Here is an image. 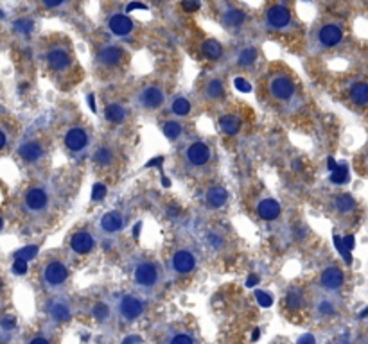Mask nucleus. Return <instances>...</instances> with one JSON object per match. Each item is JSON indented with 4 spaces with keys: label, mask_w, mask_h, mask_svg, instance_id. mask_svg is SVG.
I'll use <instances>...</instances> for the list:
<instances>
[{
    "label": "nucleus",
    "mask_w": 368,
    "mask_h": 344,
    "mask_svg": "<svg viewBox=\"0 0 368 344\" xmlns=\"http://www.w3.org/2000/svg\"><path fill=\"white\" fill-rule=\"evenodd\" d=\"M270 92L273 97L280 100H287L291 99L293 93H295V84L289 77L286 76H279L270 83Z\"/></svg>",
    "instance_id": "nucleus-1"
},
{
    "label": "nucleus",
    "mask_w": 368,
    "mask_h": 344,
    "mask_svg": "<svg viewBox=\"0 0 368 344\" xmlns=\"http://www.w3.org/2000/svg\"><path fill=\"white\" fill-rule=\"evenodd\" d=\"M266 20L273 29H284L291 24V11L286 6H273L268 9Z\"/></svg>",
    "instance_id": "nucleus-2"
},
{
    "label": "nucleus",
    "mask_w": 368,
    "mask_h": 344,
    "mask_svg": "<svg viewBox=\"0 0 368 344\" xmlns=\"http://www.w3.org/2000/svg\"><path fill=\"white\" fill-rule=\"evenodd\" d=\"M185 158L190 165L199 167V165H205L206 161L211 160V149H208L206 144H203V142H194V144H190L189 149H187Z\"/></svg>",
    "instance_id": "nucleus-3"
},
{
    "label": "nucleus",
    "mask_w": 368,
    "mask_h": 344,
    "mask_svg": "<svg viewBox=\"0 0 368 344\" xmlns=\"http://www.w3.org/2000/svg\"><path fill=\"white\" fill-rule=\"evenodd\" d=\"M135 280H137L140 285H144V287H151V285H154L158 280L156 265L151 264V262L140 264L137 269H135Z\"/></svg>",
    "instance_id": "nucleus-4"
},
{
    "label": "nucleus",
    "mask_w": 368,
    "mask_h": 344,
    "mask_svg": "<svg viewBox=\"0 0 368 344\" xmlns=\"http://www.w3.org/2000/svg\"><path fill=\"white\" fill-rule=\"evenodd\" d=\"M318 38H320V41H322L324 47H336V45L341 41V38H343V31H341L340 25L329 24V25H324V27L320 29Z\"/></svg>",
    "instance_id": "nucleus-5"
},
{
    "label": "nucleus",
    "mask_w": 368,
    "mask_h": 344,
    "mask_svg": "<svg viewBox=\"0 0 368 344\" xmlns=\"http://www.w3.org/2000/svg\"><path fill=\"white\" fill-rule=\"evenodd\" d=\"M140 104L147 109H156L164 104V93L158 86H147L140 93Z\"/></svg>",
    "instance_id": "nucleus-6"
},
{
    "label": "nucleus",
    "mask_w": 368,
    "mask_h": 344,
    "mask_svg": "<svg viewBox=\"0 0 368 344\" xmlns=\"http://www.w3.org/2000/svg\"><path fill=\"white\" fill-rule=\"evenodd\" d=\"M110 31L117 34V36H128L133 31V22L131 18H128L126 15H114L108 22Z\"/></svg>",
    "instance_id": "nucleus-7"
},
{
    "label": "nucleus",
    "mask_w": 368,
    "mask_h": 344,
    "mask_svg": "<svg viewBox=\"0 0 368 344\" xmlns=\"http://www.w3.org/2000/svg\"><path fill=\"white\" fill-rule=\"evenodd\" d=\"M69 276V271L61 262H50L47 267H45V280L49 281L50 285H60L67 280Z\"/></svg>",
    "instance_id": "nucleus-8"
},
{
    "label": "nucleus",
    "mask_w": 368,
    "mask_h": 344,
    "mask_svg": "<svg viewBox=\"0 0 368 344\" xmlns=\"http://www.w3.org/2000/svg\"><path fill=\"white\" fill-rule=\"evenodd\" d=\"M65 144L70 151H81L88 144V135L83 128H72L65 136Z\"/></svg>",
    "instance_id": "nucleus-9"
},
{
    "label": "nucleus",
    "mask_w": 368,
    "mask_h": 344,
    "mask_svg": "<svg viewBox=\"0 0 368 344\" xmlns=\"http://www.w3.org/2000/svg\"><path fill=\"white\" fill-rule=\"evenodd\" d=\"M196 265V258L190 251H178L173 256V267L176 269V272L180 274H187L194 269Z\"/></svg>",
    "instance_id": "nucleus-10"
},
{
    "label": "nucleus",
    "mask_w": 368,
    "mask_h": 344,
    "mask_svg": "<svg viewBox=\"0 0 368 344\" xmlns=\"http://www.w3.org/2000/svg\"><path fill=\"white\" fill-rule=\"evenodd\" d=\"M345 281V276L341 269L338 267H327L324 272H322V285L329 291H336V289H340Z\"/></svg>",
    "instance_id": "nucleus-11"
},
{
    "label": "nucleus",
    "mask_w": 368,
    "mask_h": 344,
    "mask_svg": "<svg viewBox=\"0 0 368 344\" xmlns=\"http://www.w3.org/2000/svg\"><path fill=\"white\" fill-rule=\"evenodd\" d=\"M142 310H144V305H142V301L138 300V298H133V296H124V298H122L121 312H122V316H124L126 319H135V317L140 316Z\"/></svg>",
    "instance_id": "nucleus-12"
},
{
    "label": "nucleus",
    "mask_w": 368,
    "mask_h": 344,
    "mask_svg": "<svg viewBox=\"0 0 368 344\" xmlns=\"http://www.w3.org/2000/svg\"><path fill=\"white\" fill-rule=\"evenodd\" d=\"M70 246L76 253L79 255H85V253H90L93 248V239L90 233L86 232H77L76 235L70 239Z\"/></svg>",
    "instance_id": "nucleus-13"
},
{
    "label": "nucleus",
    "mask_w": 368,
    "mask_h": 344,
    "mask_svg": "<svg viewBox=\"0 0 368 344\" xmlns=\"http://www.w3.org/2000/svg\"><path fill=\"white\" fill-rule=\"evenodd\" d=\"M257 213L264 220H275L280 215V204L275 199H262L257 206Z\"/></svg>",
    "instance_id": "nucleus-14"
},
{
    "label": "nucleus",
    "mask_w": 368,
    "mask_h": 344,
    "mask_svg": "<svg viewBox=\"0 0 368 344\" xmlns=\"http://www.w3.org/2000/svg\"><path fill=\"white\" fill-rule=\"evenodd\" d=\"M122 58H124V52L119 47H104L97 54L99 63L106 65V67H115V65L121 63Z\"/></svg>",
    "instance_id": "nucleus-15"
},
{
    "label": "nucleus",
    "mask_w": 368,
    "mask_h": 344,
    "mask_svg": "<svg viewBox=\"0 0 368 344\" xmlns=\"http://www.w3.org/2000/svg\"><path fill=\"white\" fill-rule=\"evenodd\" d=\"M47 61H49V67L52 68V70H65L70 63V58L63 48H52V50L47 54Z\"/></svg>",
    "instance_id": "nucleus-16"
},
{
    "label": "nucleus",
    "mask_w": 368,
    "mask_h": 344,
    "mask_svg": "<svg viewBox=\"0 0 368 344\" xmlns=\"http://www.w3.org/2000/svg\"><path fill=\"white\" fill-rule=\"evenodd\" d=\"M47 201H49V197H47L45 190H41V188H33V190H29L27 196H25V203H27V206L31 210L45 208V206H47Z\"/></svg>",
    "instance_id": "nucleus-17"
},
{
    "label": "nucleus",
    "mask_w": 368,
    "mask_h": 344,
    "mask_svg": "<svg viewBox=\"0 0 368 344\" xmlns=\"http://www.w3.org/2000/svg\"><path fill=\"white\" fill-rule=\"evenodd\" d=\"M122 217H121V213L119 212H108L104 217H102V220H101V226H102V230H104L106 233H117V232H121L122 230Z\"/></svg>",
    "instance_id": "nucleus-18"
},
{
    "label": "nucleus",
    "mask_w": 368,
    "mask_h": 344,
    "mask_svg": "<svg viewBox=\"0 0 368 344\" xmlns=\"http://www.w3.org/2000/svg\"><path fill=\"white\" fill-rule=\"evenodd\" d=\"M228 201V192L223 187H214L206 192V203L211 208H221Z\"/></svg>",
    "instance_id": "nucleus-19"
},
{
    "label": "nucleus",
    "mask_w": 368,
    "mask_h": 344,
    "mask_svg": "<svg viewBox=\"0 0 368 344\" xmlns=\"http://www.w3.org/2000/svg\"><path fill=\"white\" fill-rule=\"evenodd\" d=\"M20 156L24 158L25 161H36L41 158V154H43V149H41V145L38 144V142H27V144H24L20 147Z\"/></svg>",
    "instance_id": "nucleus-20"
},
{
    "label": "nucleus",
    "mask_w": 368,
    "mask_h": 344,
    "mask_svg": "<svg viewBox=\"0 0 368 344\" xmlns=\"http://www.w3.org/2000/svg\"><path fill=\"white\" fill-rule=\"evenodd\" d=\"M244 20H246V15L241 9H228L223 15V24L227 27H239V25L244 24Z\"/></svg>",
    "instance_id": "nucleus-21"
},
{
    "label": "nucleus",
    "mask_w": 368,
    "mask_h": 344,
    "mask_svg": "<svg viewBox=\"0 0 368 344\" xmlns=\"http://www.w3.org/2000/svg\"><path fill=\"white\" fill-rule=\"evenodd\" d=\"M350 99L359 106L368 104V83H356L350 88Z\"/></svg>",
    "instance_id": "nucleus-22"
},
{
    "label": "nucleus",
    "mask_w": 368,
    "mask_h": 344,
    "mask_svg": "<svg viewBox=\"0 0 368 344\" xmlns=\"http://www.w3.org/2000/svg\"><path fill=\"white\" fill-rule=\"evenodd\" d=\"M219 126L227 135H237L239 129H241V120L234 115H225L219 120Z\"/></svg>",
    "instance_id": "nucleus-23"
},
{
    "label": "nucleus",
    "mask_w": 368,
    "mask_h": 344,
    "mask_svg": "<svg viewBox=\"0 0 368 344\" xmlns=\"http://www.w3.org/2000/svg\"><path fill=\"white\" fill-rule=\"evenodd\" d=\"M104 115H106V120H110V122H114V124H121V122H124V119H126L128 113H126V109L122 108L121 104H108Z\"/></svg>",
    "instance_id": "nucleus-24"
},
{
    "label": "nucleus",
    "mask_w": 368,
    "mask_h": 344,
    "mask_svg": "<svg viewBox=\"0 0 368 344\" xmlns=\"http://www.w3.org/2000/svg\"><path fill=\"white\" fill-rule=\"evenodd\" d=\"M203 54H205L208 60H219V58L223 56V47L219 41L216 40H206L205 43H203L201 47Z\"/></svg>",
    "instance_id": "nucleus-25"
},
{
    "label": "nucleus",
    "mask_w": 368,
    "mask_h": 344,
    "mask_svg": "<svg viewBox=\"0 0 368 344\" xmlns=\"http://www.w3.org/2000/svg\"><path fill=\"white\" fill-rule=\"evenodd\" d=\"M257 48H253V47H246V48H243L241 52H239V56H237V63L241 65V67H250V65H253L255 63V60H257Z\"/></svg>",
    "instance_id": "nucleus-26"
},
{
    "label": "nucleus",
    "mask_w": 368,
    "mask_h": 344,
    "mask_svg": "<svg viewBox=\"0 0 368 344\" xmlns=\"http://www.w3.org/2000/svg\"><path fill=\"white\" fill-rule=\"evenodd\" d=\"M331 181L334 185L347 183V181H348V167H347V163L338 165V168H336L334 172H331Z\"/></svg>",
    "instance_id": "nucleus-27"
},
{
    "label": "nucleus",
    "mask_w": 368,
    "mask_h": 344,
    "mask_svg": "<svg viewBox=\"0 0 368 344\" xmlns=\"http://www.w3.org/2000/svg\"><path fill=\"white\" fill-rule=\"evenodd\" d=\"M93 160H95V163H99V165H110L114 161V152L110 151L108 147H101L95 151Z\"/></svg>",
    "instance_id": "nucleus-28"
},
{
    "label": "nucleus",
    "mask_w": 368,
    "mask_h": 344,
    "mask_svg": "<svg viewBox=\"0 0 368 344\" xmlns=\"http://www.w3.org/2000/svg\"><path fill=\"white\" fill-rule=\"evenodd\" d=\"M173 111H174V115H180V117L189 115V111H190V102L185 99V97H178V99H174V102H173Z\"/></svg>",
    "instance_id": "nucleus-29"
},
{
    "label": "nucleus",
    "mask_w": 368,
    "mask_h": 344,
    "mask_svg": "<svg viewBox=\"0 0 368 344\" xmlns=\"http://www.w3.org/2000/svg\"><path fill=\"white\" fill-rule=\"evenodd\" d=\"M354 199H352L348 194H343V196H338L336 197V208L340 210V212H350L354 208Z\"/></svg>",
    "instance_id": "nucleus-30"
},
{
    "label": "nucleus",
    "mask_w": 368,
    "mask_h": 344,
    "mask_svg": "<svg viewBox=\"0 0 368 344\" xmlns=\"http://www.w3.org/2000/svg\"><path fill=\"white\" fill-rule=\"evenodd\" d=\"M50 314L56 321H67L70 317V310L67 308V305L63 303H56L52 308H50Z\"/></svg>",
    "instance_id": "nucleus-31"
},
{
    "label": "nucleus",
    "mask_w": 368,
    "mask_h": 344,
    "mask_svg": "<svg viewBox=\"0 0 368 344\" xmlns=\"http://www.w3.org/2000/svg\"><path fill=\"white\" fill-rule=\"evenodd\" d=\"M164 135L169 138V140H176L180 135H182V126L178 122H167L164 124Z\"/></svg>",
    "instance_id": "nucleus-32"
},
{
    "label": "nucleus",
    "mask_w": 368,
    "mask_h": 344,
    "mask_svg": "<svg viewBox=\"0 0 368 344\" xmlns=\"http://www.w3.org/2000/svg\"><path fill=\"white\" fill-rule=\"evenodd\" d=\"M206 93H208V97L211 99H219V97L223 95V84L221 81L214 79L208 83V88H206Z\"/></svg>",
    "instance_id": "nucleus-33"
},
{
    "label": "nucleus",
    "mask_w": 368,
    "mask_h": 344,
    "mask_svg": "<svg viewBox=\"0 0 368 344\" xmlns=\"http://www.w3.org/2000/svg\"><path fill=\"white\" fill-rule=\"evenodd\" d=\"M334 246H336V249L340 251V255L345 258V262H347V264H350V262H352V255H350V251H348V249L345 248L343 239H341V237L334 235Z\"/></svg>",
    "instance_id": "nucleus-34"
},
{
    "label": "nucleus",
    "mask_w": 368,
    "mask_h": 344,
    "mask_svg": "<svg viewBox=\"0 0 368 344\" xmlns=\"http://www.w3.org/2000/svg\"><path fill=\"white\" fill-rule=\"evenodd\" d=\"M36 255H38L36 246H27V248H22L20 251L17 253V258H22V260L29 262V260H33Z\"/></svg>",
    "instance_id": "nucleus-35"
},
{
    "label": "nucleus",
    "mask_w": 368,
    "mask_h": 344,
    "mask_svg": "<svg viewBox=\"0 0 368 344\" xmlns=\"http://www.w3.org/2000/svg\"><path fill=\"white\" fill-rule=\"evenodd\" d=\"M34 24L31 20H27V18H22V20H17L15 22V29H17L18 32H22V34H29V32L33 31Z\"/></svg>",
    "instance_id": "nucleus-36"
},
{
    "label": "nucleus",
    "mask_w": 368,
    "mask_h": 344,
    "mask_svg": "<svg viewBox=\"0 0 368 344\" xmlns=\"http://www.w3.org/2000/svg\"><path fill=\"white\" fill-rule=\"evenodd\" d=\"M255 298H257V301H259L260 307H264V308H268V307H271V305H273V298H271L270 294H268V292H264V291L255 292Z\"/></svg>",
    "instance_id": "nucleus-37"
},
{
    "label": "nucleus",
    "mask_w": 368,
    "mask_h": 344,
    "mask_svg": "<svg viewBox=\"0 0 368 344\" xmlns=\"http://www.w3.org/2000/svg\"><path fill=\"white\" fill-rule=\"evenodd\" d=\"M106 196V187L102 183H95L92 188V201H101Z\"/></svg>",
    "instance_id": "nucleus-38"
},
{
    "label": "nucleus",
    "mask_w": 368,
    "mask_h": 344,
    "mask_svg": "<svg viewBox=\"0 0 368 344\" xmlns=\"http://www.w3.org/2000/svg\"><path fill=\"white\" fill-rule=\"evenodd\" d=\"M93 316L97 317L99 321H104L106 317L110 316V310H108V307H106L104 303H99V305H95V307H93Z\"/></svg>",
    "instance_id": "nucleus-39"
},
{
    "label": "nucleus",
    "mask_w": 368,
    "mask_h": 344,
    "mask_svg": "<svg viewBox=\"0 0 368 344\" xmlns=\"http://www.w3.org/2000/svg\"><path fill=\"white\" fill-rule=\"evenodd\" d=\"M234 84H235V88H237L239 92H243V93H250L251 92V84L248 83L246 79H243V77H235Z\"/></svg>",
    "instance_id": "nucleus-40"
},
{
    "label": "nucleus",
    "mask_w": 368,
    "mask_h": 344,
    "mask_svg": "<svg viewBox=\"0 0 368 344\" xmlns=\"http://www.w3.org/2000/svg\"><path fill=\"white\" fill-rule=\"evenodd\" d=\"M13 272H15V274H25V272H27V262L25 260H22V258H17V260H15V264H13Z\"/></svg>",
    "instance_id": "nucleus-41"
},
{
    "label": "nucleus",
    "mask_w": 368,
    "mask_h": 344,
    "mask_svg": "<svg viewBox=\"0 0 368 344\" xmlns=\"http://www.w3.org/2000/svg\"><path fill=\"white\" fill-rule=\"evenodd\" d=\"M287 305L291 308H298L302 305V296H300L298 292H289L287 294Z\"/></svg>",
    "instance_id": "nucleus-42"
},
{
    "label": "nucleus",
    "mask_w": 368,
    "mask_h": 344,
    "mask_svg": "<svg viewBox=\"0 0 368 344\" xmlns=\"http://www.w3.org/2000/svg\"><path fill=\"white\" fill-rule=\"evenodd\" d=\"M199 0H183L182 2V8L185 9L187 13H194V11H198L199 9Z\"/></svg>",
    "instance_id": "nucleus-43"
},
{
    "label": "nucleus",
    "mask_w": 368,
    "mask_h": 344,
    "mask_svg": "<svg viewBox=\"0 0 368 344\" xmlns=\"http://www.w3.org/2000/svg\"><path fill=\"white\" fill-rule=\"evenodd\" d=\"M171 344H192V339L189 335H185V333H180V335H176L171 340Z\"/></svg>",
    "instance_id": "nucleus-44"
},
{
    "label": "nucleus",
    "mask_w": 368,
    "mask_h": 344,
    "mask_svg": "<svg viewBox=\"0 0 368 344\" xmlns=\"http://www.w3.org/2000/svg\"><path fill=\"white\" fill-rule=\"evenodd\" d=\"M0 324H2V328L13 330V328H15V324H17V321H15V317L8 316V317H4V319L0 321Z\"/></svg>",
    "instance_id": "nucleus-45"
},
{
    "label": "nucleus",
    "mask_w": 368,
    "mask_h": 344,
    "mask_svg": "<svg viewBox=\"0 0 368 344\" xmlns=\"http://www.w3.org/2000/svg\"><path fill=\"white\" fill-rule=\"evenodd\" d=\"M63 2H65V0H41V4H43L45 8H49V9L60 8Z\"/></svg>",
    "instance_id": "nucleus-46"
},
{
    "label": "nucleus",
    "mask_w": 368,
    "mask_h": 344,
    "mask_svg": "<svg viewBox=\"0 0 368 344\" xmlns=\"http://www.w3.org/2000/svg\"><path fill=\"white\" fill-rule=\"evenodd\" d=\"M137 9H142V11H146L147 6H146V4H142V2H131V4L128 6V8H126V11L131 13V11H137Z\"/></svg>",
    "instance_id": "nucleus-47"
},
{
    "label": "nucleus",
    "mask_w": 368,
    "mask_h": 344,
    "mask_svg": "<svg viewBox=\"0 0 368 344\" xmlns=\"http://www.w3.org/2000/svg\"><path fill=\"white\" fill-rule=\"evenodd\" d=\"M208 242H211V246H216V248H221L223 244V239L219 235H216V233H211L208 235Z\"/></svg>",
    "instance_id": "nucleus-48"
},
{
    "label": "nucleus",
    "mask_w": 368,
    "mask_h": 344,
    "mask_svg": "<svg viewBox=\"0 0 368 344\" xmlns=\"http://www.w3.org/2000/svg\"><path fill=\"white\" fill-rule=\"evenodd\" d=\"M162 163H164V158L162 156H156V158H153V160H149L146 163V167L149 168V167H160L162 168Z\"/></svg>",
    "instance_id": "nucleus-49"
},
{
    "label": "nucleus",
    "mask_w": 368,
    "mask_h": 344,
    "mask_svg": "<svg viewBox=\"0 0 368 344\" xmlns=\"http://www.w3.org/2000/svg\"><path fill=\"white\" fill-rule=\"evenodd\" d=\"M298 344H316V339L311 335V333H305L298 339Z\"/></svg>",
    "instance_id": "nucleus-50"
},
{
    "label": "nucleus",
    "mask_w": 368,
    "mask_h": 344,
    "mask_svg": "<svg viewBox=\"0 0 368 344\" xmlns=\"http://www.w3.org/2000/svg\"><path fill=\"white\" fill-rule=\"evenodd\" d=\"M354 242H356V240H354V237H352V235H347L343 239V244H345V248H347L348 251H352V249H354V246H356Z\"/></svg>",
    "instance_id": "nucleus-51"
},
{
    "label": "nucleus",
    "mask_w": 368,
    "mask_h": 344,
    "mask_svg": "<svg viewBox=\"0 0 368 344\" xmlns=\"http://www.w3.org/2000/svg\"><path fill=\"white\" fill-rule=\"evenodd\" d=\"M257 283H259V276L257 274H250L246 280V287H255Z\"/></svg>",
    "instance_id": "nucleus-52"
},
{
    "label": "nucleus",
    "mask_w": 368,
    "mask_h": 344,
    "mask_svg": "<svg viewBox=\"0 0 368 344\" xmlns=\"http://www.w3.org/2000/svg\"><path fill=\"white\" fill-rule=\"evenodd\" d=\"M142 340H140V337H137V335H131V337H126L124 340H122V344H140Z\"/></svg>",
    "instance_id": "nucleus-53"
},
{
    "label": "nucleus",
    "mask_w": 368,
    "mask_h": 344,
    "mask_svg": "<svg viewBox=\"0 0 368 344\" xmlns=\"http://www.w3.org/2000/svg\"><path fill=\"white\" fill-rule=\"evenodd\" d=\"M327 168L331 172H334L336 168H338V163H336V160L334 158H327Z\"/></svg>",
    "instance_id": "nucleus-54"
},
{
    "label": "nucleus",
    "mask_w": 368,
    "mask_h": 344,
    "mask_svg": "<svg viewBox=\"0 0 368 344\" xmlns=\"http://www.w3.org/2000/svg\"><path fill=\"white\" fill-rule=\"evenodd\" d=\"M88 106H90V109H92L93 113L97 111V108H95V97H93V93H90V95H88Z\"/></svg>",
    "instance_id": "nucleus-55"
},
{
    "label": "nucleus",
    "mask_w": 368,
    "mask_h": 344,
    "mask_svg": "<svg viewBox=\"0 0 368 344\" xmlns=\"http://www.w3.org/2000/svg\"><path fill=\"white\" fill-rule=\"evenodd\" d=\"M167 213H169L171 217H178V213H180L178 206H169V208H167Z\"/></svg>",
    "instance_id": "nucleus-56"
},
{
    "label": "nucleus",
    "mask_w": 368,
    "mask_h": 344,
    "mask_svg": "<svg viewBox=\"0 0 368 344\" xmlns=\"http://www.w3.org/2000/svg\"><path fill=\"white\" fill-rule=\"evenodd\" d=\"M320 310H322V312H324V314H331V312H332V307H331V305H329V303H322Z\"/></svg>",
    "instance_id": "nucleus-57"
},
{
    "label": "nucleus",
    "mask_w": 368,
    "mask_h": 344,
    "mask_svg": "<svg viewBox=\"0 0 368 344\" xmlns=\"http://www.w3.org/2000/svg\"><path fill=\"white\" fill-rule=\"evenodd\" d=\"M140 230H142V222H137L133 228V237L135 239H138V235H140Z\"/></svg>",
    "instance_id": "nucleus-58"
},
{
    "label": "nucleus",
    "mask_w": 368,
    "mask_h": 344,
    "mask_svg": "<svg viewBox=\"0 0 368 344\" xmlns=\"http://www.w3.org/2000/svg\"><path fill=\"white\" fill-rule=\"evenodd\" d=\"M259 337H260V330H259V328H255V330H253V333H251V340H259Z\"/></svg>",
    "instance_id": "nucleus-59"
},
{
    "label": "nucleus",
    "mask_w": 368,
    "mask_h": 344,
    "mask_svg": "<svg viewBox=\"0 0 368 344\" xmlns=\"http://www.w3.org/2000/svg\"><path fill=\"white\" fill-rule=\"evenodd\" d=\"M31 344H49L45 339H41V337H38V339H34V340H31Z\"/></svg>",
    "instance_id": "nucleus-60"
},
{
    "label": "nucleus",
    "mask_w": 368,
    "mask_h": 344,
    "mask_svg": "<svg viewBox=\"0 0 368 344\" xmlns=\"http://www.w3.org/2000/svg\"><path fill=\"white\" fill-rule=\"evenodd\" d=\"M4 145H6V136H4V133L0 131V149L4 147Z\"/></svg>",
    "instance_id": "nucleus-61"
},
{
    "label": "nucleus",
    "mask_w": 368,
    "mask_h": 344,
    "mask_svg": "<svg viewBox=\"0 0 368 344\" xmlns=\"http://www.w3.org/2000/svg\"><path fill=\"white\" fill-rule=\"evenodd\" d=\"M162 185H164V187H171V180H169V178L162 176Z\"/></svg>",
    "instance_id": "nucleus-62"
},
{
    "label": "nucleus",
    "mask_w": 368,
    "mask_h": 344,
    "mask_svg": "<svg viewBox=\"0 0 368 344\" xmlns=\"http://www.w3.org/2000/svg\"><path fill=\"white\" fill-rule=\"evenodd\" d=\"M366 316H368V307L364 308V310H361V312H359V317H366Z\"/></svg>",
    "instance_id": "nucleus-63"
},
{
    "label": "nucleus",
    "mask_w": 368,
    "mask_h": 344,
    "mask_svg": "<svg viewBox=\"0 0 368 344\" xmlns=\"http://www.w3.org/2000/svg\"><path fill=\"white\" fill-rule=\"evenodd\" d=\"M0 230H2V219H0Z\"/></svg>",
    "instance_id": "nucleus-64"
}]
</instances>
